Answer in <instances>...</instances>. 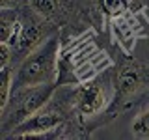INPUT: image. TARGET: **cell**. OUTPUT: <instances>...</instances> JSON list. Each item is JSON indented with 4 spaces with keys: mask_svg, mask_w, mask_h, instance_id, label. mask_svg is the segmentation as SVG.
<instances>
[{
    "mask_svg": "<svg viewBox=\"0 0 149 140\" xmlns=\"http://www.w3.org/2000/svg\"><path fill=\"white\" fill-rule=\"evenodd\" d=\"M28 8L58 28L62 39L78 36L91 28L80 0H28Z\"/></svg>",
    "mask_w": 149,
    "mask_h": 140,
    "instance_id": "cell-7",
    "label": "cell"
},
{
    "mask_svg": "<svg viewBox=\"0 0 149 140\" xmlns=\"http://www.w3.org/2000/svg\"><path fill=\"white\" fill-rule=\"evenodd\" d=\"M130 136L138 140H149V99L136 106L130 120Z\"/></svg>",
    "mask_w": 149,
    "mask_h": 140,
    "instance_id": "cell-12",
    "label": "cell"
},
{
    "mask_svg": "<svg viewBox=\"0 0 149 140\" xmlns=\"http://www.w3.org/2000/svg\"><path fill=\"white\" fill-rule=\"evenodd\" d=\"M13 80H15L13 65H0V108H4L11 97Z\"/></svg>",
    "mask_w": 149,
    "mask_h": 140,
    "instance_id": "cell-13",
    "label": "cell"
},
{
    "mask_svg": "<svg viewBox=\"0 0 149 140\" xmlns=\"http://www.w3.org/2000/svg\"><path fill=\"white\" fill-rule=\"evenodd\" d=\"M9 138H52V140H84L90 138L82 121L74 114L69 101L67 86H58L56 93L39 112L22 121L9 133Z\"/></svg>",
    "mask_w": 149,
    "mask_h": 140,
    "instance_id": "cell-2",
    "label": "cell"
},
{
    "mask_svg": "<svg viewBox=\"0 0 149 140\" xmlns=\"http://www.w3.org/2000/svg\"><path fill=\"white\" fill-rule=\"evenodd\" d=\"M56 90H58V82L13 88L8 105L0 108V138L8 140L9 133L17 125L32 118L52 99Z\"/></svg>",
    "mask_w": 149,
    "mask_h": 140,
    "instance_id": "cell-5",
    "label": "cell"
},
{
    "mask_svg": "<svg viewBox=\"0 0 149 140\" xmlns=\"http://www.w3.org/2000/svg\"><path fill=\"white\" fill-rule=\"evenodd\" d=\"M62 41L60 34L47 39L34 52H30L24 60H21L15 67V80L13 88L36 86V84L58 82V58Z\"/></svg>",
    "mask_w": 149,
    "mask_h": 140,
    "instance_id": "cell-6",
    "label": "cell"
},
{
    "mask_svg": "<svg viewBox=\"0 0 149 140\" xmlns=\"http://www.w3.org/2000/svg\"><path fill=\"white\" fill-rule=\"evenodd\" d=\"M84 15L97 34L106 32L108 21L125 11H146L149 0H80Z\"/></svg>",
    "mask_w": 149,
    "mask_h": 140,
    "instance_id": "cell-10",
    "label": "cell"
},
{
    "mask_svg": "<svg viewBox=\"0 0 149 140\" xmlns=\"http://www.w3.org/2000/svg\"><path fill=\"white\" fill-rule=\"evenodd\" d=\"M58 58V86H74L99 77L114 67L116 54H110L97 41V32L90 30L62 39Z\"/></svg>",
    "mask_w": 149,
    "mask_h": 140,
    "instance_id": "cell-1",
    "label": "cell"
},
{
    "mask_svg": "<svg viewBox=\"0 0 149 140\" xmlns=\"http://www.w3.org/2000/svg\"><path fill=\"white\" fill-rule=\"evenodd\" d=\"M56 34H60V30L54 24L43 21L28 6L22 8V24L21 30H19V36L11 43V50H13L11 65L15 67L21 60H24L30 52H34L37 47H41L47 39H50Z\"/></svg>",
    "mask_w": 149,
    "mask_h": 140,
    "instance_id": "cell-9",
    "label": "cell"
},
{
    "mask_svg": "<svg viewBox=\"0 0 149 140\" xmlns=\"http://www.w3.org/2000/svg\"><path fill=\"white\" fill-rule=\"evenodd\" d=\"M106 34L116 50L132 54L138 39H149V17L146 11H125L108 21Z\"/></svg>",
    "mask_w": 149,
    "mask_h": 140,
    "instance_id": "cell-8",
    "label": "cell"
},
{
    "mask_svg": "<svg viewBox=\"0 0 149 140\" xmlns=\"http://www.w3.org/2000/svg\"><path fill=\"white\" fill-rule=\"evenodd\" d=\"M28 6V0H0V8H17L22 9Z\"/></svg>",
    "mask_w": 149,
    "mask_h": 140,
    "instance_id": "cell-14",
    "label": "cell"
},
{
    "mask_svg": "<svg viewBox=\"0 0 149 140\" xmlns=\"http://www.w3.org/2000/svg\"><path fill=\"white\" fill-rule=\"evenodd\" d=\"M67 93L74 114L82 121L88 136L91 138L97 129L104 127V114L112 101L110 69L88 82L67 86Z\"/></svg>",
    "mask_w": 149,
    "mask_h": 140,
    "instance_id": "cell-4",
    "label": "cell"
},
{
    "mask_svg": "<svg viewBox=\"0 0 149 140\" xmlns=\"http://www.w3.org/2000/svg\"><path fill=\"white\" fill-rule=\"evenodd\" d=\"M110 77L112 101L104 114V125L149 99V62L116 50V64L110 69Z\"/></svg>",
    "mask_w": 149,
    "mask_h": 140,
    "instance_id": "cell-3",
    "label": "cell"
},
{
    "mask_svg": "<svg viewBox=\"0 0 149 140\" xmlns=\"http://www.w3.org/2000/svg\"><path fill=\"white\" fill-rule=\"evenodd\" d=\"M22 24V9L0 8V43L11 45Z\"/></svg>",
    "mask_w": 149,
    "mask_h": 140,
    "instance_id": "cell-11",
    "label": "cell"
}]
</instances>
